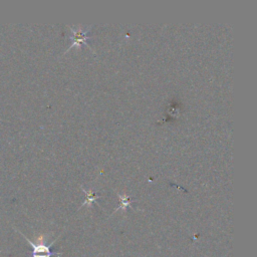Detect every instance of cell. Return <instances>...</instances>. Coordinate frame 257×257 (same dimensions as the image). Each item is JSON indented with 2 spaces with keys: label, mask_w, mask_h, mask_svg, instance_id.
Returning <instances> with one entry per match:
<instances>
[{
  "label": "cell",
  "mask_w": 257,
  "mask_h": 257,
  "mask_svg": "<svg viewBox=\"0 0 257 257\" xmlns=\"http://www.w3.org/2000/svg\"><path fill=\"white\" fill-rule=\"evenodd\" d=\"M16 231H18L16 229ZM19 234H21L23 236V238L29 243V245L32 247L33 251H32V257H52L54 255H61V253H55V252H52L50 250L51 246L55 243L56 239L53 240L50 244H46L45 243V240H44V237L43 236H40L39 238H37V240L34 242V241H31L30 239H28V237H26L22 232L18 231Z\"/></svg>",
  "instance_id": "obj_1"
},
{
  "label": "cell",
  "mask_w": 257,
  "mask_h": 257,
  "mask_svg": "<svg viewBox=\"0 0 257 257\" xmlns=\"http://www.w3.org/2000/svg\"><path fill=\"white\" fill-rule=\"evenodd\" d=\"M91 27H92V25L89 27H85V28H82L81 26H68V28L70 29L69 39L71 41V44H70L69 48L65 51V53L67 51H69L72 47H81L82 44L88 46V48L92 51V48L88 44V41H87L88 39L91 38V36L89 35Z\"/></svg>",
  "instance_id": "obj_2"
},
{
  "label": "cell",
  "mask_w": 257,
  "mask_h": 257,
  "mask_svg": "<svg viewBox=\"0 0 257 257\" xmlns=\"http://www.w3.org/2000/svg\"><path fill=\"white\" fill-rule=\"evenodd\" d=\"M81 189H82V191L85 193V200H84V202L80 205V207H83V206H90L92 203H96L97 204V202H96V200L98 199V198H100L101 196H98V195H96L95 194V192L93 191V190H91V189H89V190H85L83 187H81Z\"/></svg>",
  "instance_id": "obj_3"
},
{
  "label": "cell",
  "mask_w": 257,
  "mask_h": 257,
  "mask_svg": "<svg viewBox=\"0 0 257 257\" xmlns=\"http://www.w3.org/2000/svg\"><path fill=\"white\" fill-rule=\"evenodd\" d=\"M118 199H119V206L113 211L116 212L118 210H122V211H125L127 208H132L131 204L134 202L131 200V197L127 196V195H124V194H119V193H116Z\"/></svg>",
  "instance_id": "obj_4"
}]
</instances>
